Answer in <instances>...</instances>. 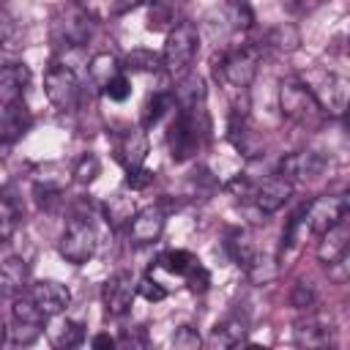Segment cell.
Wrapping results in <instances>:
<instances>
[{
  "label": "cell",
  "instance_id": "cell-35",
  "mask_svg": "<svg viewBox=\"0 0 350 350\" xmlns=\"http://www.w3.org/2000/svg\"><path fill=\"white\" fill-rule=\"evenodd\" d=\"M227 249H230V254H232V260H235L238 265H246L249 257L254 254V249L249 246V241H246L243 232H232L230 241H227Z\"/></svg>",
  "mask_w": 350,
  "mask_h": 350
},
{
  "label": "cell",
  "instance_id": "cell-31",
  "mask_svg": "<svg viewBox=\"0 0 350 350\" xmlns=\"http://www.w3.org/2000/svg\"><path fill=\"white\" fill-rule=\"evenodd\" d=\"M16 224H19V211H16V205L11 202V197L0 194V243H5V241L14 235Z\"/></svg>",
  "mask_w": 350,
  "mask_h": 350
},
{
  "label": "cell",
  "instance_id": "cell-30",
  "mask_svg": "<svg viewBox=\"0 0 350 350\" xmlns=\"http://www.w3.org/2000/svg\"><path fill=\"white\" fill-rule=\"evenodd\" d=\"M159 262H161L170 273L186 276V273L191 271V265H197L200 260H197L191 252H186V249H172V252H164V254L159 257Z\"/></svg>",
  "mask_w": 350,
  "mask_h": 350
},
{
  "label": "cell",
  "instance_id": "cell-43",
  "mask_svg": "<svg viewBox=\"0 0 350 350\" xmlns=\"http://www.w3.org/2000/svg\"><path fill=\"white\" fill-rule=\"evenodd\" d=\"M14 33H16V25H14L11 14H8L5 8H0V46L8 44V41L14 38Z\"/></svg>",
  "mask_w": 350,
  "mask_h": 350
},
{
  "label": "cell",
  "instance_id": "cell-12",
  "mask_svg": "<svg viewBox=\"0 0 350 350\" xmlns=\"http://www.w3.org/2000/svg\"><path fill=\"white\" fill-rule=\"evenodd\" d=\"M164 221H167V213L161 205H148V208L137 211L129 221V241L134 246L156 243L164 232Z\"/></svg>",
  "mask_w": 350,
  "mask_h": 350
},
{
  "label": "cell",
  "instance_id": "cell-14",
  "mask_svg": "<svg viewBox=\"0 0 350 350\" xmlns=\"http://www.w3.org/2000/svg\"><path fill=\"white\" fill-rule=\"evenodd\" d=\"M334 334L336 328L331 317H323V314H306L293 328V339L298 347H328L334 342Z\"/></svg>",
  "mask_w": 350,
  "mask_h": 350
},
{
  "label": "cell",
  "instance_id": "cell-15",
  "mask_svg": "<svg viewBox=\"0 0 350 350\" xmlns=\"http://www.w3.org/2000/svg\"><path fill=\"white\" fill-rule=\"evenodd\" d=\"M27 293L33 295L36 306H38L46 317L63 314V312L68 309V304H71V290H68L66 284L55 282V279H41V282H36Z\"/></svg>",
  "mask_w": 350,
  "mask_h": 350
},
{
  "label": "cell",
  "instance_id": "cell-38",
  "mask_svg": "<svg viewBox=\"0 0 350 350\" xmlns=\"http://www.w3.org/2000/svg\"><path fill=\"white\" fill-rule=\"evenodd\" d=\"M44 325H27V323H14L11 328V342L14 345H33L41 336Z\"/></svg>",
  "mask_w": 350,
  "mask_h": 350
},
{
  "label": "cell",
  "instance_id": "cell-10",
  "mask_svg": "<svg viewBox=\"0 0 350 350\" xmlns=\"http://www.w3.org/2000/svg\"><path fill=\"white\" fill-rule=\"evenodd\" d=\"M290 197H293V180L282 178L279 172L268 175V178H265L262 183H257L254 191H252V202H254L257 213H262V216L276 213Z\"/></svg>",
  "mask_w": 350,
  "mask_h": 350
},
{
  "label": "cell",
  "instance_id": "cell-3",
  "mask_svg": "<svg viewBox=\"0 0 350 350\" xmlns=\"http://www.w3.org/2000/svg\"><path fill=\"white\" fill-rule=\"evenodd\" d=\"M279 109L287 120H293L298 126H314L323 118V109H320L317 98L312 96L309 85H304L295 77L282 79V85H279Z\"/></svg>",
  "mask_w": 350,
  "mask_h": 350
},
{
  "label": "cell",
  "instance_id": "cell-22",
  "mask_svg": "<svg viewBox=\"0 0 350 350\" xmlns=\"http://www.w3.org/2000/svg\"><path fill=\"white\" fill-rule=\"evenodd\" d=\"M134 213H137V205H134V197H131V194L118 191V194H112V197L104 202V219H107V224H109L112 230L129 224Z\"/></svg>",
  "mask_w": 350,
  "mask_h": 350
},
{
  "label": "cell",
  "instance_id": "cell-37",
  "mask_svg": "<svg viewBox=\"0 0 350 350\" xmlns=\"http://www.w3.org/2000/svg\"><path fill=\"white\" fill-rule=\"evenodd\" d=\"M200 345H202V339H200L197 328H191V325H180L172 334V347L175 350H197Z\"/></svg>",
  "mask_w": 350,
  "mask_h": 350
},
{
  "label": "cell",
  "instance_id": "cell-34",
  "mask_svg": "<svg viewBox=\"0 0 350 350\" xmlns=\"http://www.w3.org/2000/svg\"><path fill=\"white\" fill-rule=\"evenodd\" d=\"M104 96L112 98V101H126L131 96V79L120 71L118 77H112L107 85H104Z\"/></svg>",
  "mask_w": 350,
  "mask_h": 350
},
{
  "label": "cell",
  "instance_id": "cell-26",
  "mask_svg": "<svg viewBox=\"0 0 350 350\" xmlns=\"http://www.w3.org/2000/svg\"><path fill=\"white\" fill-rule=\"evenodd\" d=\"M243 339H246V320L241 317H227L213 328V342L221 347H238Z\"/></svg>",
  "mask_w": 350,
  "mask_h": 350
},
{
  "label": "cell",
  "instance_id": "cell-25",
  "mask_svg": "<svg viewBox=\"0 0 350 350\" xmlns=\"http://www.w3.org/2000/svg\"><path fill=\"white\" fill-rule=\"evenodd\" d=\"M11 314H14V323H27V325H44V323H46V314L36 306V301H33L30 293L14 295V301H11Z\"/></svg>",
  "mask_w": 350,
  "mask_h": 350
},
{
  "label": "cell",
  "instance_id": "cell-19",
  "mask_svg": "<svg viewBox=\"0 0 350 350\" xmlns=\"http://www.w3.org/2000/svg\"><path fill=\"white\" fill-rule=\"evenodd\" d=\"M30 126H33V115L25 107V101L0 107V142H16Z\"/></svg>",
  "mask_w": 350,
  "mask_h": 350
},
{
  "label": "cell",
  "instance_id": "cell-28",
  "mask_svg": "<svg viewBox=\"0 0 350 350\" xmlns=\"http://www.w3.org/2000/svg\"><path fill=\"white\" fill-rule=\"evenodd\" d=\"M243 268H246V273H249V279H252L254 284H268V282L276 276V265H273V260L265 257V254H260V252H254Z\"/></svg>",
  "mask_w": 350,
  "mask_h": 350
},
{
  "label": "cell",
  "instance_id": "cell-46",
  "mask_svg": "<svg viewBox=\"0 0 350 350\" xmlns=\"http://www.w3.org/2000/svg\"><path fill=\"white\" fill-rule=\"evenodd\" d=\"M5 336H8V328H5V320L0 317V345L5 342Z\"/></svg>",
  "mask_w": 350,
  "mask_h": 350
},
{
  "label": "cell",
  "instance_id": "cell-36",
  "mask_svg": "<svg viewBox=\"0 0 350 350\" xmlns=\"http://www.w3.org/2000/svg\"><path fill=\"white\" fill-rule=\"evenodd\" d=\"M227 16H230L232 27H249L254 19L246 0H227Z\"/></svg>",
  "mask_w": 350,
  "mask_h": 350
},
{
  "label": "cell",
  "instance_id": "cell-40",
  "mask_svg": "<svg viewBox=\"0 0 350 350\" xmlns=\"http://www.w3.org/2000/svg\"><path fill=\"white\" fill-rule=\"evenodd\" d=\"M137 295H142L145 301H164L167 298V290L156 282V279H150V276H145V279H139V284H137Z\"/></svg>",
  "mask_w": 350,
  "mask_h": 350
},
{
  "label": "cell",
  "instance_id": "cell-6",
  "mask_svg": "<svg viewBox=\"0 0 350 350\" xmlns=\"http://www.w3.org/2000/svg\"><path fill=\"white\" fill-rule=\"evenodd\" d=\"M347 208H350V202L345 194H320L304 205V224H306V230L320 235L328 227H334L336 221H342L347 216Z\"/></svg>",
  "mask_w": 350,
  "mask_h": 350
},
{
  "label": "cell",
  "instance_id": "cell-8",
  "mask_svg": "<svg viewBox=\"0 0 350 350\" xmlns=\"http://www.w3.org/2000/svg\"><path fill=\"white\" fill-rule=\"evenodd\" d=\"M257 60H260V52L254 46H241V49H232L227 52L221 60H219V71L221 77L232 85V88H249L254 74H257Z\"/></svg>",
  "mask_w": 350,
  "mask_h": 350
},
{
  "label": "cell",
  "instance_id": "cell-32",
  "mask_svg": "<svg viewBox=\"0 0 350 350\" xmlns=\"http://www.w3.org/2000/svg\"><path fill=\"white\" fill-rule=\"evenodd\" d=\"M98 172H101V161H98V156H96V153H85V156L74 164V170H71L74 180H77V183H82V186L93 183V180L98 178Z\"/></svg>",
  "mask_w": 350,
  "mask_h": 350
},
{
  "label": "cell",
  "instance_id": "cell-18",
  "mask_svg": "<svg viewBox=\"0 0 350 350\" xmlns=\"http://www.w3.org/2000/svg\"><path fill=\"white\" fill-rule=\"evenodd\" d=\"M118 161L131 170V167H142L145 156H148V137L142 126H131L118 137Z\"/></svg>",
  "mask_w": 350,
  "mask_h": 350
},
{
  "label": "cell",
  "instance_id": "cell-39",
  "mask_svg": "<svg viewBox=\"0 0 350 350\" xmlns=\"http://www.w3.org/2000/svg\"><path fill=\"white\" fill-rule=\"evenodd\" d=\"M153 183V172L150 170H145V167H131V170H126V186L131 189V191H142V189H148Z\"/></svg>",
  "mask_w": 350,
  "mask_h": 350
},
{
  "label": "cell",
  "instance_id": "cell-1",
  "mask_svg": "<svg viewBox=\"0 0 350 350\" xmlns=\"http://www.w3.org/2000/svg\"><path fill=\"white\" fill-rule=\"evenodd\" d=\"M208 134V115H205V104L200 107H178V115L167 131V145H170V156L172 161H189L202 139Z\"/></svg>",
  "mask_w": 350,
  "mask_h": 350
},
{
  "label": "cell",
  "instance_id": "cell-9",
  "mask_svg": "<svg viewBox=\"0 0 350 350\" xmlns=\"http://www.w3.org/2000/svg\"><path fill=\"white\" fill-rule=\"evenodd\" d=\"M312 96L317 98L320 109L325 115H334V118H342L345 109H347V98H350V82L342 77V74H334L328 71L317 88H309Z\"/></svg>",
  "mask_w": 350,
  "mask_h": 350
},
{
  "label": "cell",
  "instance_id": "cell-41",
  "mask_svg": "<svg viewBox=\"0 0 350 350\" xmlns=\"http://www.w3.org/2000/svg\"><path fill=\"white\" fill-rule=\"evenodd\" d=\"M186 282H189V287L194 290V293H202V290H208V284H211V276H208V271L197 262V265H191V271L186 273Z\"/></svg>",
  "mask_w": 350,
  "mask_h": 350
},
{
  "label": "cell",
  "instance_id": "cell-33",
  "mask_svg": "<svg viewBox=\"0 0 350 350\" xmlns=\"http://www.w3.org/2000/svg\"><path fill=\"white\" fill-rule=\"evenodd\" d=\"M290 304L295 309H312L317 304V293L309 282H295L293 284V293H290Z\"/></svg>",
  "mask_w": 350,
  "mask_h": 350
},
{
  "label": "cell",
  "instance_id": "cell-4",
  "mask_svg": "<svg viewBox=\"0 0 350 350\" xmlns=\"http://www.w3.org/2000/svg\"><path fill=\"white\" fill-rule=\"evenodd\" d=\"M96 246H98V232L90 224V219H85V216L68 219V224L60 235V243H57L60 257L71 265H85L96 254Z\"/></svg>",
  "mask_w": 350,
  "mask_h": 350
},
{
  "label": "cell",
  "instance_id": "cell-42",
  "mask_svg": "<svg viewBox=\"0 0 350 350\" xmlns=\"http://www.w3.org/2000/svg\"><path fill=\"white\" fill-rule=\"evenodd\" d=\"M287 36H295V27H290V25H284V27H276V30H271V44H273L276 49H282V52H284V49L290 52L293 46L287 44Z\"/></svg>",
  "mask_w": 350,
  "mask_h": 350
},
{
  "label": "cell",
  "instance_id": "cell-16",
  "mask_svg": "<svg viewBox=\"0 0 350 350\" xmlns=\"http://www.w3.org/2000/svg\"><path fill=\"white\" fill-rule=\"evenodd\" d=\"M350 249V227L347 221H336L334 227H328L325 232H320V243H317V260L328 268L334 262H339L342 257H347Z\"/></svg>",
  "mask_w": 350,
  "mask_h": 350
},
{
  "label": "cell",
  "instance_id": "cell-2",
  "mask_svg": "<svg viewBox=\"0 0 350 350\" xmlns=\"http://www.w3.org/2000/svg\"><path fill=\"white\" fill-rule=\"evenodd\" d=\"M200 49V33L197 25L183 19L178 25L170 27L167 38H164V49H161V66L172 74V77H183L191 71V63L197 57Z\"/></svg>",
  "mask_w": 350,
  "mask_h": 350
},
{
  "label": "cell",
  "instance_id": "cell-29",
  "mask_svg": "<svg viewBox=\"0 0 350 350\" xmlns=\"http://www.w3.org/2000/svg\"><path fill=\"white\" fill-rule=\"evenodd\" d=\"M123 68H129V71H145V74L159 71L161 68V55H156L150 49H131L126 55V60H123Z\"/></svg>",
  "mask_w": 350,
  "mask_h": 350
},
{
  "label": "cell",
  "instance_id": "cell-21",
  "mask_svg": "<svg viewBox=\"0 0 350 350\" xmlns=\"http://www.w3.org/2000/svg\"><path fill=\"white\" fill-rule=\"evenodd\" d=\"M27 279V265L19 257H8L0 265V298H14Z\"/></svg>",
  "mask_w": 350,
  "mask_h": 350
},
{
  "label": "cell",
  "instance_id": "cell-20",
  "mask_svg": "<svg viewBox=\"0 0 350 350\" xmlns=\"http://www.w3.org/2000/svg\"><path fill=\"white\" fill-rule=\"evenodd\" d=\"M172 98H175L178 107H200V104H205V82H202V77L194 74V71L178 77Z\"/></svg>",
  "mask_w": 350,
  "mask_h": 350
},
{
  "label": "cell",
  "instance_id": "cell-11",
  "mask_svg": "<svg viewBox=\"0 0 350 350\" xmlns=\"http://www.w3.org/2000/svg\"><path fill=\"white\" fill-rule=\"evenodd\" d=\"M325 170V156L320 150H295L279 159V175L287 180H314Z\"/></svg>",
  "mask_w": 350,
  "mask_h": 350
},
{
  "label": "cell",
  "instance_id": "cell-23",
  "mask_svg": "<svg viewBox=\"0 0 350 350\" xmlns=\"http://www.w3.org/2000/svg\"><path fill=\"white\" fill-rule=\"evenodd\" d=\"M120 68H123V66H120V60H118L115 55H109V52H98V55H93L90 63H88V79H90L96 88L104 90V85H107L112 77H118Z\"/></svg>",
  "mask_w": 350,
  "mask_h": 350
},
{
  "label": "cell",
  "instance_id": "cell-7",
  "mask_svg": "<svg viewBox=\"0 0 350 350\" xmlns=\"http://www.w3.org/2000/svg\"><path fill=\"white\" fill-rule=\"evenodd\" d=\"M93 14L77 3L66 8L63 16L55 22V38L60 46H85L93 36Z\"/></svg>",
  "mask_w": 350,
  "mask_h": 350
},
{
  "label": "cell",
  "instance_id": "cell-17",
  "mask_svg": "<svg viewBox=\"0 0 350 350\" xmlns=\"http://www.w3.org/2000/svg\"><path fill=\"white\" fill-rule=\"evenodd\" d=\"M30 85V68L25 63H5L0 66V107L22 101Z\"/></svg>",
  "mask_w": 350,
  "mask_h": 350
},
{
  "label": "cell",
  "instance_id": "cell-24",
  "mask_svg": "<svg viewBox=\"0 0 350 350\" xmlns=\"http://www.w3.org/2000/svg\"><path fill=\"white\" fill-rule=\"evenodd\" d=\"M172 107H175L172 90H156V93H150V96L145 98V104H142V129L156 126Z\"/></svg>",
  "mask_w": 350,
  "mask_h": 350
},
{
  "label": "cell",
  "instance_id": "cell-27",
  "mask_svg": "<svg viewBox=\"0 0 350 350\" xmlns=\"http://www.w3.org/2000/svg\"><path fill=\"white\" fill-rule=\"evenodd\" d=\"M55 347H77L85 339V325L77 320H63L52 334H49Z\"/></svg>",
  "mask_w": 350,
  "mask_h": 350
},
{
  "label": "cell",
  "instance_id": "cell-44",
  "mask_svg": "<svg viewBox=\"0 0 350 350\" xmlns=\"http://www.w3.org/2000/svg\"><path fill=\"white\" fill-rule=\"evenodd\" d=\"M115 345H118V339L109 336V334H98V336H93V347H115Z\"/></svg>",
  "mask_w": 350,
  "mask_h": 350
},
{
  "label": "cell",
  "instance_id": "cell-13",
  "mask_svg": "<svg viewBox=\"0 0 350 350\" xmlns=\"http://www.w3.org/2000/svg\"><path fill=\"white\" fill-rule=\"evenodd\" d=\"M137 295V284H134V276L129 271H118L107 279L104 284V309L109 317H123L129 309H131V301Z\"/></svg>",
  "mask_w": 350,
  "mask_h": 350
},
{
  "label": "cell",
  "instance_id": "cell-45",
  "mask_svg": "<svg viewBox=\"0 0 350 350\" xmlns=\"http://www.w3.org/2000/svg\"><path fill=\"white\" fill-rule=\"evenodd\" d=\"M142 0H115L112 3V8L118 11V14H123V11H131V8H137Z\"/></svg>",
  "mask_w": 350,
  "mask_h": 350
},
{
  "label": "cell",
  "instance_id": "cell-5",
  "mask_svg": "<svg viewBox=\"0 0 350 350\" xmlns=\"http://www.w3.org/2000/svg\"><path fill=\"white\" fill-rule=\"evenodd\" d=\"M44 93L49 98V104L60 112H74L82 96V85L74 68H68L66 63H52L44 74Z\"/></svg>",
  "mask_w": 350,
  "mask_h": 350
}]
</instances>
